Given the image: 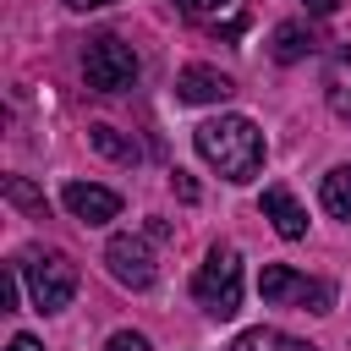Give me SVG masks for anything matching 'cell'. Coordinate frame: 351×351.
Wrapping results in <instances>:
<instances>
[{
	"label": "cell",
	"instance_id": "obj_19",
	"mask_svg": "<svg viewBox=\"0 0 351 351\" xmlns=\"http://www.w3.org/2000/svg\"><path fill=\"white\" fill-rule=\"evenodd\" d=\"M5 351H44V346H38L33 335H11V346H5Z\"/></svg>",
	"mask_w": 351,
	"mask_h": 351
},
{
	"label": "cell",
	"instance_id": "obj_11",
	"mask_svg": "<svg viewBox=\"0 0 351 351\" xmlns=\"http://www.w3.org/2000/svg\"><path fill=\"white\" fill-rule=\"evenodd\" d=\"M324 208L335 214V219H351V165H335L329 176H324Z\"/></svg>",
	"mask_w": 351,
	"mask_h": 351
},
{
	"label": "cell",
	"instance_id": "obj_22",
	"mask_svg": "<svg viewBox=\"0 0 351 351\" xmlns=\"http://www.w3.org/2000/svg\"><path fill=\"white\" fill-rule=\"evenodd\" d=\"M285 351H318V346H307V340H285Z\"/></svg>",
	"mask_w": 351,
	"mask_h": 351
},
{
	"label": "cell",
	"instance_id": "obj_15",
	"mask_svg": "<svg viewBox=\"0 0 351 351\" xmlns=\"http://www.w3.org/2000/svg\"><path fill=\"white\" fill-rule=\"evenodd\" d=\"M225 5H230V0H176L181 16H219Z\"/></svg>",
	"mask_w": 351,
	"mask_h": 351
},
{
	"label": "cell",
	"instance_id": "obj_3",
	"mask_svg": "<svg viewBox=\"0 0 351 351\" xmlns=\"http://www.w3.org/2000/svg\"><path fill=\"white\" fill-rule=\"evenodd\" d=\"M192 296L208 318H236V307H241V258L230 247H214L203 258L197 280H192Z\"/></svg>",
	"mask_w": 351,
	"mask_h": 351
},
{
	"label": "cell",
	"instance_id": "obj_16",
	"mask_svg": "<svg viewBox=\"0 0 351 351\" xmlns=\"http://www.w3.org/2000/svg\"><path fill=\"white\" fill-rule=\"evenodd\" d=\"M104 351H154V346H148L143 335H132V329H121V335H110V340H104Z\"/></svg>",
	"mask_w": 351,
	"mask_h": 351
},
{
	"label": "cell",
	"instance_id": "obj_4",
	"mask_svg": "<svg viewBox=\"0 0 351 351\" xmlns=\"http://www.w3.org/2000/svg\"><path fill=\"white\" fill-rule=\"evenodd\" d=\"M258 291H263L269 307H296V313H329V307H335V285H329V280L296 274V269H285V263H263Z\"/></svg>",
	"mask_w": 351,
	"mask_h": 351
},
{
	"label": "cell",
	"instance_id": "obj_18",
	"mask_svg": "<svg viewBox=\"0 0 351 351\" xmlns=\"http://www.w3.org/2000/svg\"><path fill=\"white\" fill-rule=\"evenodd\" d=\"M329 104H335V115L351 121V93H346V88H329Z\"/></svg>",
	"mask_w": 351,
	"mask_h": 351
},
{
	"label": "cell",
	"instance_id": "obj_1",
	"mask_svg": "<svg viewBox=\"0 0 351 351\" xmlns=\"http://www.w3.org/2000/svg\"><path fill=\"white\" fill-rule=\"evenodd\" d=\"M197 154L225 176V181H252L263 170V132L247 115H214L197 126Z\"/></svg>",
	"mask_w": 351,
	"mask_h": 351
},
{
	"label": "cell",
	"instance_id": "obj_17",
	"mask_svg": "<svg viewBox=\"0 0 351 351\" xmlns=\"http://www.w3.org/2000/svg\"><path fill=\"white\" fill-rule=\"evenodd\" d=\"M16 280H22V269H16V263H11V269H5V274H0V307H5V313H11V307H16Z\"/></svg>",
	"mask_w": 351,
	"mask_h": 351
},
{
	"label": "cell",
	"instance_id": "obj_12",
	"mask_svg": "<svg viewBox=\"0 0 351 351\" xmlns=\"http://www.w3.org/2000/svg\"><path fill=\"white\" fill-rule=\"evenodd\" d=\"M88 137H93V148H99V154H110L115 165H137V159H143V148H137L132 137H121L115 126H88Z\"/></svg>",
	"mask_w": 351,
	"mask_h": 351
},
{
	"label": "cell",
	"instance_id": "obj_20",
	"mask_svg": "<svg viewBox=\"0 0 351 351\" xmlns=\"http://www.w3.org/2000/svg\"><path fill=\"white\" fill-rule=\"evenodd\" d=\"M335 5H340V0H307V11H313V16H329Z\"/></svg>",
	"mask_w": 351,
	"mask_h": 351
},
{
	"label": "cell",
	"instance_id": "obj_21",
	"mask_svg": "<svg viewBox=\"0 0 351 351\" xmlns=\"http://www.w3.org/2000/svg\"><path fill=\"white\" fill-rule=\"evenodd\" d=\"M71 11H99V5H110V0H66Z\"/></svg>",
	"mask_w": 351,
	"mask_h": 351
},
{
	"label": "cell",
	"instance_id": "obj_13",
	"mask_svg": "<svg viewBox=\"0 0 351 351\" xmlns=\"http://www.w3.org/2000/svg\"><path fill=\"white\" fill-rule=\"evenodd\" d=\"M0 186H5V197H11V203L27 214V219H49V203H44V192H38L27 176H5Z\"/></svg>",
	"mask_w": 351,
	"mask_h": 351
},
{
	"label": "cell",
	"instance_id": "obj_5",
	"mask_svg": "<svg viewBox=\"0 0 351 351\" xmlns=\"http://www.w3.org/2000/svg\"><path fill=\"white\" fill-rule=\"evenodd\" d=\"M82 77H88V88H99V93L132 88V82H137V55H132V44H121L115 33L88 38V49H82Z\"/></svg>",
	"mask_w": 351,
	"mask_h": 351
},
{
	"label": "cell",
	"instance_id": "obj_2",
	"mask_svg": "<svg viewBox=\"0 0 351 351\" xmlns=\"http://www.w3.org/2000/svg\"><path fill=\"white\" fill-rule=\"evenodd\" d=\"M22 280H27V296L38 313H60L71 296H77V263L55 247H27L22 252Z\"/></svg>",
	"mask_w": 351,
	"mask_h": 351
},
{
	"label": "cell",
	"instance_id": "obj_6",
	"mask_svg": "<svg viewBox=\"0 0 351 351\" xmlns=\"http://www.w3.org/2000/svg\"><path fill=\"white\" fill-rule=\"evenodd\" d=\"M104 263H110V274L126 285V291H148L154 285V252H148V241L143 236H110V247H104Z\"/></svg>",
	"mask_w": 351,
	"mask_h": 351
},
{
	"label": "cell",
	"instance_id": "obj_7",
	"mask_svg": "<svg viewBox=\"0 0 351 351\" xmlns=\"http://www.w3.org/2000/svg\"><path fill=\"white\" fill-rule=\"evenodd\" d=\"M60 203H66V214L82 219V225H104V219L121 214V197H115L110 186H93V181H66Z\"/></svg>",
	"mask_w": 351,
	"mask_h": 351
},
{
	"label": "cell",
	"instance_id": "obj_9",
	"mask_svg": "<svg viewBox=\"0 0 351 351\" xmlns=\"http://www.w3.org/2000/svg\"><path fill=\"white\" fill-rule=\"evenodd\" d=\"M263 214L274 219V230H280L285 241H302V236H307V214H302V203L291 197V186H263Z\"/></svg>",
	"mask_w": 351,
	"mask_h": 351
},
{
	"label": "cell",
	"instance_id": "obj_14",
	"mask_svg": "<svg viewBox=\"0 0 351 351\" xmlns=\"http://www.w3.org/2000/svg\"><path fill=\"white\" fill-rule=\"evenodd\" d=\"M285 340H291V335H280V329L258 324V329H241V335L230 340V351H285Z\"/></svg>",
	"mask_w": 351,
	"mask_h": 351
},
{
	"label": "cell",
	"instance_id": "obj_10",
	"mask_svg": "<svg viewBox=\"0 0 351 351\" xmlns=\"http://www.w3.org/2000/svg\"><path fill=\"white\" fill-rule=\"evenodd\" d=\"M318 49V38L307 33V22H280L274 33H269V55L280 60V66H296V60H307Z\"/></svg>",
	"mask_w": 351,
	"mask_h": 351
},
{
	"label": "cell",
	"instance_id": "obj_8",
	"mask_svg": "<svg viewBox=\"0 0 351 351\" xmlns=\"http://www.w3.org/2000/svg\"><path fill=\"white\" fill-rule=\"evenodd\" d=\"M230 93H236V82L225 71H214V66H186L176 77V99H186V104H219Z\"/></svg>",
	"mask_w": 351,
	"mask_h": 351
}]
</instances>
